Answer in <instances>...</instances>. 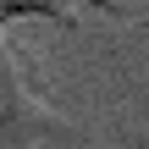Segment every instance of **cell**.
<instances>
[{
  "instance_id": "1",
  "label": "cell",
  "mask_w": 149,
  "mask_h": 149,
  "mask_svg": "<svg viewBox=\"0 0 149 149\" xmlns=\"http://www.w3.org/2000/svg\"><path fill=\"white\" fill-rule=\"evenodd\" d=\"M72 144H83V133L28 94V83L0 39V149H72Z\"/></svg>"
},
{
  "instance_id": "2",
  "label": "cell",
  "mask_w": 149,
  "mask_h": 149,
  "mask_svg": "<svg viewBox=\"0 0 149 149\" xmlns=\"http://www.w3.org/2000/svg\"><path fill=\"white\" fill-rule=\"evenodd\" d=\"M17 22H55V28H77V6L72 0H0V39Z\"/></svg>"
},
{
  "instance_id": "3",
  "label": "cell",
  "mask_w": 149,
  "mask_h": 149,
  "mask_svg": "<svg viewBox=\"0 0 149 149\" xmlns=\"http://www.w3.org/2000/svg\"><path fill=\"white\" fill-rule=\"evenodd\" d=\"M77 11H111V17H122V0H72Z\"/></svg>"
},
{
  "instance_id": "4",
  "label": "cell",
  "mask_w": 149,
  "mask_h": 149,
  "mask_svg": "<svg viewBox=\"0 0 149 149\" xmlns=\"http://www.w3.org/2000/svg\"><path fill=\"white\" fill-rule=\"evenodd\" d=\"M127 149H149V127L138 133V138H127Z\"/></svg>"
}]
</instances>
